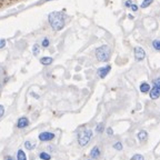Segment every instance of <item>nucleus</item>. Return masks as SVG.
<instances>
[{"label": "nucleus", "mask_w": 160, "mask_h": 160, "mask_svg": "<svg viewBox=\"0 0 160 160\" xmlns=\"http://www.w3.org/2000/svg\"><path fill=\"white\" fill-rule=\"evenodd\" d=\"M66 19H67V16L65 14V10L52 11L48 15V22L50 25L51 29L55 31H61L65 28Z\"/></svg>", "instance_id": "f257e3e1"}, {"label": "nucleus", "mask_w": 160, "mask_h": 160, "mask_svg": "<svg viewBox=\"0 0 160 160\" xmlns=\"http://www.w3.org/2000/svg\"><path fill=\"white\" fill-rule=\"evenodd\" d=\"M95 55L97 60L100 62H107L109 61L110 55H111V50H110L109 46L107 45H102L100 47H98L95 50Z\"/></svg>", "instance_id": "f03ea898"}, {"label": "nucleus", "mask_w": 160, "mask_h": 160, "mask_svg": "<svg viewBox=\"0 0 160 160\" xmlns=\"http://www.w3.org/2000/svg\"><path fill=\"white\" fill-rule=\"evenodd\" d=\"M92 135H94L92 130H90V129H85V130L81 131L78 135V143H79V146L86 147L91 140V138H92Z\"/></svg>", "instance_id": "7ed1b4c3"}, {"label": "nucleus", "mask_w": 160, "mask_h": 160, "mask_svg": "<svg viewBox=\"0 0 160 160\" xmlns=\"http://www.w3.org/2000/svg\"><path fill=\"white\" fill-rule=\"evenodd\" d=\"M149 96L152 100H156L160 97V78L153 80V87L150 89Z\"/></svg>", "instance_id": "20e7f679"}, {"label": "nucleus", "mask_w": 160, "mask_h": 160, "mask_svg": "<svg viewBox=\"0 0 160 160\" xmlns=\"http://www.w3.org/2000/svg\"><path fill=\"white\" fill-rule=\"evenodd\" d=\"M110 70H111V66L110 65H107V66H103V67H100L98 70H97V75H98L99 78H106V77L108 76V73L110 72Z\"/></svg>", "instance_id": "39448f33"}, {"label": "nucleus", "mask_w": 160, "mask_h": 160, "mask_svg": "<svg viewBox=\"0 0 160 160\" xmlns=\"http://www.w3.org/2000/svg\"><path fill=\"white\" fill-rule=\"evenodd\" d=\"M146 58V52L141 47L135 48V59L136 61H142Z\"/></svg>", "instance_id": "423d86ee"}, {"label": "nucleus", "mask_w": 160, "mask_h": 160, "mask_svg": "<svg viewBox=\"0 0 160 160\" xmlns=\"http://www.w3.org/2000/svg\"><path fill=\"white\" fill-rule=\"evenodd\" d=\"M54 138H55V134H52V132H48V131L41 132V134L39 135L40 141H50V140H52Z\"/></svg>", "instance_id": "0eeeda50"}, {"label": "nucleus", "mask_w": 160, "mask_h": 160, "mask_svg": "<svg viewBox=\"0 0 160 160\" xmlns=\"http://www.w3.org/2000/svg\"><path fill=\"white\" fill-rule=\"evenodd\" d=\"M29 126V119L27 117H21L19 118L18 121H17V127L19 129H23V128H27Z\"/></svg>", "instance_id": "6e6552de"}, {"label": "nucleus", "mask_w": 160, "mask_h": 160, "mask_svg": "<svg viewBox=\"0 0 160 160\" xmlns=\"http://www.w3.org/2000/svg\"><path fill=\"white\" fill-rule=\"evenodd\" d=\"M90 157L92 159H98L99 157H100V148H99L98 146H95L90 151Z\"/></svg>", "instance_id": "1a4fd4ad"}, {"label": "nucleus", "mask_w": 160, "mask_h": 160, "mask_svg": "<svg viewBox=\"0 0 160 160\" xmlns=\"http://www.w3.org/2000/svg\"><path fill=\"white\" fill-rule=\"evenodd\" d=\"M39 61L42 66H50L51 63L54 62V58H52V57H49V56H46V57L40 58Z\"/></svg>", "instance_id": "9d476101"}, {"label": "nucleus", "mask_w": 160, "mask_h": 160, "mask_svg": "<svg viewBox=\"0 0 160 160\" xmlns=\"http://www.w3.org/2000/svg\"><path fill=\"white\" fill-rule=\"evenodd\" d=\"M137 137H138L139 141L145 142V141H147V139H148V132H147L146 130H140L138 132Z\"/></svg>", "instance_id": "9b49d317"}, {"label": "nucleus", "mask_w": 160, "mask_h": 160, "mask_svg": "<svg viewBox=\"0 0 160 160\" xmlns=\"http://www.w3.org/2000/svg\"><path fill=\"white\" fill-rule=\"evenodd\" d=\"M140 91H141L142 94H147V92H149L150 91V85L148 84V82H142L141 85H140Z\"/></svg>", "instance_id": "f8f14e48"}, {"label": "nucleus", "mask_w": 160, "mask_h": 160, "mask_svg": "<svg viewBox=\"0 0 160 160\" xmlns=\"http://www.w3.org/2000/svg\"><path fill=\"white\" fill-rule=\"evenodd\" d=\"M49 46H50V39H49L48 37H45L44 39L41 40V45H40V47H42V48H45V49H47Z\"/></svg>", "instance_id": "ddd939ff"}, {"label": "nucleus", "mask_w": 160, "mask_h": 160, "mask_svg": "<svg viewBox=\"0 0 160 160\" xmlns=\"http://www.w3.org/2000/svg\"><path fill=\"white\" fill-rule=\"evenodd\" d=\"M17 160H27L26 153L23 152L21 149H19L18 151H17Z\"/></svg>", "instance_id": "4468645a"}, {"label": "nucleus", "mask_w": 160, "mask_h": 160, "mask_svg": "<svg viewBox=\"0 0 160 160\" xmlns=\"http://www.w3.org/2000/svg\"><path fill=\"white\" fill-rule=\"evenodd\" d=\"M40 45H38V44H35L32 46V54L35 56H38L40 54Z\"/></svg>", "instance_id": "2eb2a0df"}, {"label": "nucleus", "mask_w": 160, "mask_h": 160, "mask_svg": "<svg viewBox=\"0 0 160 160\" xmlns=\"http://www.w3.org/2000/svg\"><path fill=\"white\" fill-rule=\"evenodd\" d=\"M152 1H153V0H143V1H142V4L140 5V8H142V9L148 8L150 5L152 4Z\"/></svg>", "instance_id": "dca6fc26"}, {"label": "nucleus", "mask_w": 160, "mask_h": 160, "mask_svg": "<svg viewBox=\"0 0 160 160\" xmlns=\"http://www.w3.org/2000/svg\"><path fill=\"white\" fill-rule=\"evenodd\" d=\"M103 130H105V125L102 124V122H100V124L97 125V127H96V131H97L98 134H102Z\"/></svg>", "instance_id": "f3484780"}, {"label": "nucleus", "mask_w": 160, "mask_h": 160, "mask_svg": "<svg viewBox=\"0 0 160 160\" xmlns=\"http://www.w3.org/2000/svg\"><path fill=\"white\" fill-rule=\"evenodd\" d=\"M35 143H32L31 141H26L25 142V147H26V149H28V150H32L33 148H35Z\"/></svg>", "instance_id": "a211bd4d"}, {"label": "nucleus", "mask_w": 160, "mask_h": 160, "mask_svg": "<svg viewBox=\"0 0 160 160\" xmlns=\"http://www.w3.org/2000/svg\"><path fill=\"white\" fill-rule=\"evenodd\" d=\"M40 159H42V160H50L51 159V156L49 155V153H47V152H41V153H40Z\"/></svg>", "instance_id": "6ab92c4d"}, {"label": "nucleus", "mask_w": 160, "mask_h": 160, "mask_svg": "<svg viewBox=\"0 0 160 160\" xmlns=\"http://www.w3.org/2000/svg\"><path fill=\"white\" fill-rule=\"evenodd\" d=\"M152 47L155 48L157 51H160V40H153Z\"/></svg>", "instance_id": "aec40b11"}, {"label": "nucleus", "mask_w": 160, "mask_h": 160, "mask_svg": "<svg viewBox=\"0 0 160 160\" xmlns=\"http://www.w3.org/2000/svg\"><path fill=\"white\" fill-rule=\"evenodd\" d=\"M130 160H145V157L142 156V155H139V153H136L134 156L131 157Z\"/></svg>", "instance_id": "412c9836"}, {"label": "nucleus", "mask_w": 160, "mask_h": 160, "mask_svg": "<svg viewBox=\"0 0 160 160\" xmlns=\"http://www.w3.org/2000/svg\"><path fill=\"white\" fill-rule=\"evenodd\" d=\"M113 149L118 150V151H121V150H122V143H121L120 141L116 142V143L113 145Z\"/></svg>", "instance_id": "4be33fe9"}, {"label": "nucleus", "mask_w": 160, "mask_h": 160, "mask_svg": "<svg viewBox=\"0 0 160 160\" xmlns=\"http://www.w3.org/2000/svg\"><path fill=\"white\" fill-rule=\"evenodd\" d=\"M6 45H7L6 39H0V49H2V48L6 47Z\"/></svg>", "instance_id": "5701e85b"}, {"label": "nucleus", "mask_w": 160, "mask_h": 160, "mask_svg": "<svg viewBox=\"0 0 160 160\" xmlns=\"http://www.w3.org/2000/svg\"><path fill=\"white\" fill-rule=\"evenodd\" d=\"M132 4H135V2L132 1V0H127V1L125 2V6H126L127 8H130V7H131V5H132Z\"/></svg>", "instance_id": "b1692460"}, {"label": "nucleus", "mask_w": 160, "mask_h": 160, "mask_svg": "<svg viewBox=\"0 0 160 160\" xmlns=\"http://www.w3.org/2000/svg\"><path fill=\"white\" fill-rule=\"evenodd\" d=\"M5 115V107L2 105H0V118Z\"/></svg>", "instance_id": "393cba45"}, {"label": "nucleus", "mask_w": 160, "mask_h": 160, "mask_svg": "<svg viewBox=\"0 0 160 160\" xmlns=\"http://www.w3.org/2000/svg\"><path fill=\"white\" fill-rule=\"evenodd\" d=\"M130 9H131L132 11H137V10H138V6H137L136 4H132V5H131Z\"/></svg>", "instance_id": "a878e982"}, {"label": "nucleus", "mask_w": 160, "mask_h": 160, "mask_svg": "<svg viewBox=\"0 0 160 160\" xmlns=\"http://www.w3.org/2000/svg\"><path fill=\"white\" fill-rule=\"evenodd\" d=\"M107 134H108V136H112L113 135V130L112 128H107Z\"/></svg>", "instance_id": "bb28decb"}, {"label": "nucleus", "mask_w": 160, "mask_h": 160, "mask_svg": "<svg viewBox=\"0 0 160 160\" xmlns=\"http://www.w3.org/2000/svg\"><path fill=\"white\" fill-rule=\"evenodd\" d=\"M5 160H14V158L11 156H6L5 157Z\"/></svg>", "instance_id": "cd10ccee"}, {"label": "nucleus", "mask_w": 160, "mask_h": 160, "mask_svg": "<svg viewBox=\"0 0 160 160\" xmlns=\"http://www.w3.org/2000/svg\"><path fill=\"white\" fill-rule=\"evenodd\" d=\"M46 1H52V0H46Z\"/></svg>", "instance_id": "c85d7f7f"}, {"label": "nucleus", "mask_w": 160, "mask_h": 160, "mask_svg": "<svg viewBox=\"0 0 160 160\" xmlns=\"http://www.w3.org/2000/svg\"><path fill=\"white\" fill-rule=\"evenodd\" d=\"M0 89H1V85H0Z\"/></svg>", "instance_id": "c756f323"}, {"label": "nucleus", "mask_w": 160, "mask_h": 160, "mask_svg": "<svg viewBox=\"0 0 160 160\" xmlns=\"http://www.w3.org/2000/svg\"><path fill=\"white\" fill-rule=\"evenodd\" d=\"M0 72H1V70H0Z\"/></svg>", "instance_id": "7c9ffc66"}, {"label": "nucleus", "mask_w": 160, "mask_h": 160, "mask_svg": "<svg viewBox=\"0 0 160 160\" xmlns=\"http://www.w3.org/2000/svg\"><path fill=\"white\" fill-rule=\"evenodd\" d=\"M90 160H91V159H90Z\"/></svg>", "instance_id": "2f4dec72"}]
</instances>
